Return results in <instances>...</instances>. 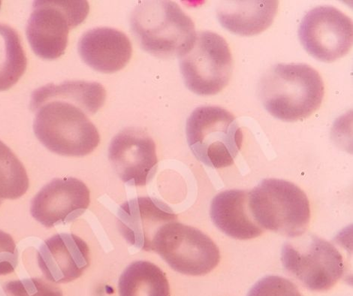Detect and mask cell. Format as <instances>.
<instances>
[{"label":"cell","instance_id":"22","mask_svg":"<svg viewBox=\"0 0 353 296\" xmlns=\"http://www.w3.org/2000/svg\"><path fill=\"white\" fill-rule=\"evenodd\" d=\"M247 296H303L292 282L279 276H267L252 287Z\"/></svg>","mask_w":353,"mask_h":296},{"label":"cell","instance_id":"19","mask_svg":"<svg viewBox=\"0 0 353 296\" xmlns=\"http://www.w3.org/2000/svg\"><path fill=\"white\" fill-rule=\"evenodd\" d=\"M28 66V58L18 32L0 23V91L18 83Z\"/></svg>","mask_w":353,"mask_h":296},{"label":"cell","instance_id":"6","mask_svg":"<svg viewBox=\"0 0 353 296\" xmlns=\"http://www.w3.org/2000/svg\"><path fill=\"white\" fill-rule=\"evenodd\" d=\"M294 239L282 249L285 270L310 291L330 290L345 273L341 253L332 243L314 235Z\"/></svg>","mask_w":353,"mask_h":296},{"label":"cell","instance_id":"16","mask_svg":"<svg viewBox=\"0 0 353 296\" xmlns=\"http://www.w3.org/2000/svg\"><path fill=\"white\" fill-rule=\"evenodd\" d=\"M248 195L249 191L230 190L217 194L212 200L211 217L213 223L232 239L249 240L263 233L251 217Z\"/></svg>","mask_w":353,"mask_h":296},{"label":"cell","instance_id":"7","mask_svg":"<svg viewBox=\"0 0 353 296\" xmlns=\"http://www.w3.org/2000/svg\"><path fill=\"white\" fill-rule=\"evenodd\" d=\"M179 58L185 86L199 96L217 95L229 83L233 62L226 41L216 32L201 31Z\"/></svg>","mask_w":353,"mask_h":296},{"label":"cell","instance_id":"3","mask_svg":"<svg viewBox=\"0 0 353 296\" xmlns=\"http://www.w3.org/2000/svg\"><path fill=\"white\" fill-rule=\"evenodd\" d=\"M130 27L141 48L161 58L180 57L196 35L194 23L172 1H141L132 13Z\"/></svg>","mask_w":353,"mask_h":296},{"label":"cell","instance_id":"20","mask_svg":"<svg viewBox=\"0 0 353 296\" xmlns=\"http://www.w3.org/2000/svg\"><path fill=\"white\" fill-rule=\"evenodd\" d=\"M23 165L6 144L0 141V199H18L29 189Z\"/></svg>","mask_w":353,"mask_h":296},{"label":"cell","instance_id":"17","mask_svg":"<svg viewBox=\"0 0 353 296\" xmlns=\"http://www.w3.org/2000/svg\"><path fill=\"white\" fill-rule=\"evenodd\" d=\"M279 1H223L217 8L222 27L242 37L257 35L271 26L279 10Z\"/></svg>","mask_w":353,"mask_h":296},{"label":"cell","instance_id":"12","mask_svg":"<svg viewBox=\"0 0 353 296\" xmlns=\"http://www.w3.org/2000/svg\"><path fill=\"white\" fill-rule=\"evenodd\" d=\"M90 202L85 183L74 177L55 179L33 198L30 213L39 224L52 228L74 221L85 213Z\"/></svg>","mask_w":353,"mask_h":296},{"label":"cell","instance_id":"24","mask_svg":"<svg viewBox=\"0 0 353 296\" xmlns=\"http://www.w3.org/2000/svg\"><path fill=\"white\" fill-rule=\"evenodd\" d=\"M2 201H3V200L0 199V205H1V204H2Z\"/></svg>","mask_w":353,"mask_h":296},{"label":"cell","instance_id":"15","mask_svg":"<svg viewBox=\"0 0 353 296\" xmlns=\"http://www.w3.org/2000/svg\"><path fill=\"white\" fill-rule=\"evenodd\" d=\"M78 50L83 62L92 70L105 74L123 69L132 55L128 36L110 28H94L83 33Z\"/></svg>","mask_w":353,"mask_h":296},{"label":"cell","instance_id":"1","mask_svg":"<svg viewBox=\"0 0 353 296\" xmlns=\"http://www.w3.org/2000/svg\"><path fill=\"white\" fill-rule=\"evenodd\" d=\"M105 99V90L97 82L66 81L35 90L30 109L36 112L33 130L37 138L58 155H90L100 142L90 117L103 106Z\"/></svg>","mask_w":353,"mask_h":296},{"label":"cell","instance_id":"5","mask_svg":"<svg viewBox=\"0 0 353 296\" xmlns=\"http://www.w3.org/2000/svg\"><path fill=\"white\" fill-rule=\"evenodd\" d=\"M188 146L200 162L214 168L229 167L239 155L243 133L235 117L219 106H201L187 121Z\"/></svg>","mask_w":353,"mask_h":296},{"label":"cell","instance_id":"11","mask_svg":"<svg viewBox=\"0 0 353 296\" xmlns=\"http://www.w3.org/2000/svg\"><path fill=\"white\" fill-rule=\"evenodd\" d=\"M108 159L120 179L136 187L148 184L157 169L155 142L140 128H125L117 134L109 146Z\"/></svg>","mask_w":353,"mask_h":296},{"label":"cell","instance_id":"14","mask_svg":"<svg viewBox=\"0 0 353 296\" xmlns=\"http://www.w3.org/2000/svg\"><path fill=\"white\" fill-rule=\"evenodd\" d=\"M37 260L48 282L70 283L80 277L90 266V249L77 235L57 234L41 245Z\"/></svg>","mask_w":353,"mask_h":296},{"label":"cell","instance_id":"2","mask_svg":"<svg viewBox=\"0 0 353 296\" xmlns=\"http://www.w3.org/2000/svg\"><path fill=\"white\" fill-rule=\"evenodd\" d=\"M258 92L269 114L285 122H295L317 111L325 88L321 75L313 67L280 63L263 76Z\"/></svg>","mask_w":353,"mask_h":296},{"label":"cell","instance_id":"25","mask_svg":"<svg viewBox=\"0 0 353 296\" xmlns=\"http://www.w3.org/2000/svg\"><path fill=\"white\" fill-rule=\"evenodd\" d=\"M0 6H1V2H0Z\"/></svg>","mask_w":353,"mask_h":296},{"label":"cell","instance_id":"10","mask_svg":"<svg viewBox=\"0 0 353 296\" xmlns=\"http://www.w3.org/2000/svg\"><path fill=\"white\" fill-rule=\"evenodd\" d=\"M298 33L306 52L325 63L345 56L352 46V21L330 6H318L309 11L301 20Z\"/></svg>","mask_w":353,"mask_h":296},{"label":"cell","instance_id":"13","mask_svg":"<svg viewBox=\"0 0 353 296\" xmlns=\"http://www.w3.org/2000/svg\"><path fill=\"white\" fill-rule=\"evenodd\" d=\"M117 217V226L124 239L145 251H153L155 236L161 227L178 219L169 206L150 197L134 198L123 203Z\"/></svg>","mask_w":353,"mask_h":296},{"label":"cell","instance_id":"18","mask_svg":"<svg viewBox=\"0 0 353 296\" xmlns=\"http://www.w3.org/2000/svg\"><path fill=\"white\" fill-rule=\"evenodd\" d=\"M119 290L120 296H171L165 275L148 261L134 262L123 270Z\"/></svg>","mask_w":353,"mask_h":296},{"label":"cell","instance_id":"8","mask_svg":"<svg viewBox=\"0 0 353 296\" xmlns=\"http://www.w3.org/2000/svg\"><path fill=\"white\" fill-rule=\"evenodd\" d=\"M87 1H34L26 28L30 46L37 56L53 61L65 54L71 30L87 19Z\"/></svg>","mask_w":353,"mask_h":296},{"label":"cell","instance_id":"23","mask_svg":"<svg viewBox=\"0 0 353 296\" xmlns=\"http://www.w3.org/2000/svg\"><path fill=\"white\" fill-rule=\"evenodd\" d=\"M19 264V251L12 237L0 230V276L14 273Z\"/></svg>","mask_w":353,"mask_h":296},{"label":"cell","instance_id":"9","mask_svg":"<svg viewBox=\"0 0 353 296\" xmlns=\"http://www.w3.org/2000/svg\"><path fill=\"white\" fill-rule=\"evenodd\" d=\"M153 251L175 272L191 276L211 273L221 260L219 248L211 238L178 221L161 228L153 242Z\"/></svg>","mask_w":353,"mask_h":296},{"label":"cell","instance_id":"21","mask_svg":"<svg viewBox=\"0 0 353 296\" xmlns=\"http://www.w3.org/2000/svg\"><path fill=\"white\" fill-rule=\"evenodd\" d=\"M0 296H63V293L43 279L32 277L5 284Z\"/></svg>","mask_w":353,"mask_h":296},{"label":"cell","instance_id":"4","mask_svg":"<svg viewBox=\"0 0 353 296\" xmlns=\"http://www.w3.org/2000/svg\"><path fill=\"white\" fill-rule=\"evenodd\" d=\"M248 208L254 221L262 228L288 238L304 235L310 219V202L295 184L265 179L249 191Z\"/></svg>","mask_w":353,"mask_h":296}]
</instances>
